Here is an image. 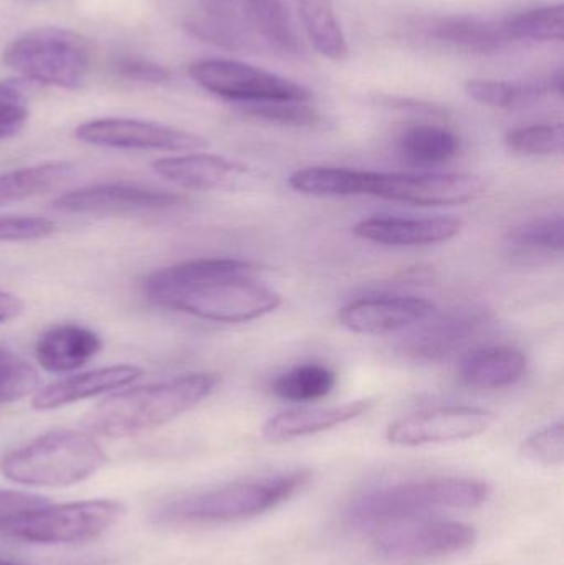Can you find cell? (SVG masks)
<instances>
[{"label": "cell", "mask_w": 564, "mask_h": 565, "mask_svg": "<svg viewBox=\"0 0 564 565\" xmlns=\"http://www.w3.org/2000/svg\"><path fill=\"white\" fill-rule=\"evenodd\" d=\"M125 514L118 501L93 500L56 504L22 514L7 523L0 534L36 544L85 543L103 536Z\"/></svg>", "instance_id": "52a82bcc"}, {"label": "cell", "mask_w": 564, "mask_h": 565, "mask_svg": "<svg viewBox=\"0 0 564 565\" xmlns=\"http://www.w3.org/2000/svg\"><path fill=\"white\" fill-rule=\"evenodd\" d=\"M496 415L479 407H439L397 418L387 427L386 437L400 447H424L469 440L486 434Z\"/></svg>", "instance_id": "7c38bea8"}, {"label": "cell", "mask_w": 564, "mask_h": 565, "mask_svg": "<svg viewBox=\"0 0 564 565\" xmlns=\"http://www.w3.org/2000/svg\"><path fill=\"white\" fill-rule=\"evenodd\" d=\"M76 174L75 164L66 161L43 162L26 166L0 174V207L17 204L26 199L49 194L62 188Z\"/></svg>", "instance_id": "cb8c5ba5"}, {"label": "cell", "mask_w": 564, "mask_h": 565, "mask_svg": "<svg viewBox=\"0 0 564 565\" xmlns=\"http://www.w3.org/2000/svg\"><path fill=\"white\" fill-rule=\"evenodd\" d=\"M486 481L437 477L377 488L361 494L347 511L348 526L373 531L387 524L427 516L434 510H473L489 500Z\"/></svg>", "instance_id": "3957f363"}, {"label": "cell", "mask_w": 564, "mask_h": 565, "mask_svg": "<svg viewBox=\"0 0 564 565\" xmlns=\"http://www.w3.org/2000/svg\"><path fill=\"white\" fill-rule=\"evenodd\" d=\"M373 405L374 402L371 398H363V401L330 405V407L290 408L268 418L267 424L262 428V437L274 444H280V441L320 434L363 417Z\"/></svg>", "instance_id": "ffe728a7"}, {"label": "cell", "mask_w": 564, "mask_h": 565, "mask_svg": "<svg viewBox=\"0 0 564 565\" xmlns=\"http://www.w3.org/2000/svg\"><path fill=\"white\" fill-rule=\"evenodd\" d=\"M462 225L460 218L443 215L426 218L376 217L358 222L353 234L386 247H423L457 237Z\"/></svg>", "instance_id": "ac0fdd59"}, {"label": "cell", "mask_w": 564, "mask_h": 565, "mask_svg": "<svg viewBox=\"0 0 564 565\" xmlns=\"http://www.w3.org/2000/svg\"><path fill=\"white\" fill-rule=\"evenodd\" d=\"M506 146L512 154L522 158L558 156L563 152L564 128L562 122L520 126L507 132Z\"/></svg>", "instance_id": "4dcf8cb0"}, {"label": "cell", "mask_w": 564, "mask_h": 565, "mask_svg": "<svg viewBox=\"0 0 564 565\" xmlns=\"http://www.w3.org/2000/svg\"><path fill=\"white\" fill-rule=\"evenodd\" d=\"M417 40L454 50V52L490 55L512 45L507 36L503 17L476 13H447L414 19L407 25Z\"/></svg>", "instance_id": "4fadbf2b"}, {"label": "cell", "mask_w": 564, "mask_h": 565, "mask_svg": "<svg viewBox=\"0 0 564 565\" xmlns=\"http://www.w3.org/2000/svg\"><path fill=\"white\" fill-rule=\"evenodd\" d=\"M115 68L119 76L131 79V82L155 83V85H159V83L168 82L171 78V72L166 66L159 65L156 62H149V60L138 58V56L119 60Z\"/></svg>", "instance_id": "d590c367"}, {"label": "cell", "mask_w": 564, "mask_h": 565, "mask_svg": "<svg viewBox=\"0 0 564 565\" xmlns=\"http://www.w3.org/2000/svg\"><path fill=\"white\" fill-rule=\"evenodd\" d=\"M215 384L214 375L195 372L118 392L89 411L83 425L99 437H132L181 417L207 398Z\"/></svg>", "instance_id": "7a4b0ae2"}, {"label": "cell", "mask_w": 564, "mask_h": 565, "mask_svg": "<svg viewBox=\"0 0 564 565\" xmlns=\"http://www.w3.org/2000/svg\"><path fill=\"white\" fill-rule=\"evenodd\" d=\"M467 95L480 105L499 109L529 108L550 95H563V73L558 70L549 76L526 82H497V79H470Z\"/></svg>", "instance_id": "603a6c76"}, {"label": "cell", "mask_w": 564, "mask_h": 565, "mask_svg": "<svg viewBox=\"0 0 564 565\" xmlns=\"http://www.w3.org/2000/svg\"><path fill=\"white\" fill-rule=\"evenodd\" d=\"M371 171L344 168H307L294 172L288 184L311 198H354L368 195Z\"/></svg>", "instance_id": "4316f807"}, {"label": "cell", "mask_w": 564, "mask_h": 565, "mask_svg": "<svg viewBox=\"0 0 564 565\" xmlns=\"http://www.w3.org/2000/svg\"><path fill=\"white\" fill-rule=\"evenodd\" d=\"M507 245L513 254L526 257L560 255L564 248L563 217H540L525 222L507 235Z\"/></svg>", "instance_id": "f546056e"}, {"label": "cell", "mask_w": 564, "mask_h": 565, "mask_svg": "<svg viewBox=\"0 0 564 565\" xmlns=\"http://www.w3.org/2000/svg\"><path fill=\"white\" fill-rule=\"evenodd\" d=\"M182 202L181 195L161 189L105 184L66 192L53 201V209L65 214L123 215L169 211Z\"/></svg>", "instance_id": "9a60e30c"}, {"label": "cell", "mask_w": 564, "mask_h": 565, "mask_svg": "<svg viewBox=\"0 0 564 565\" xmlns=\"http://www.w3.org/2000/svg\"><path fill=\"white\" fill-rule=\"evenodd\" d=\"M523 457L535 463L555 467L564 460V424L562 420L533 434L522 447Z\"/></svg>", "instance_id": "836d02e7"}, {"label": "cell", "mask_w": 564, "mask_h": 565, "mask_svg": "<svg viewBox=\"0 0 564 565\" xmlns=\"http://www.w3.org/2000/svg\"><path fill=\"white\" fill-rule=\"evenodd\" d=\"M46 498L36 494L23 493V491L0 490V530L15 518L46 507Z\"/></svg>", "instance_id": "8d00e7d4"}, {"label": "cell", "mask_w": 564, "mask_h": 565, "mask_svg": "<svg viewBox=\"0 0 564 565\" xmlns=\"http://www.w3.org/2000/svg\"><path fill=\"white\" fill-rule=\"evenodd\" d=\"M189 75L212 95L238 105L268 102H311L313 95L304 85L277 73L231 58L198 60Z\"/></svg>", "instance_id": "ba28073f"}, {"label": "cell", "mask_w": 564, "mask_h": 565, "mask_svg": "<svg viewBox=\"0 0 564 565\" xmlns=\"http://www.w3.org/2000/svg\"><path fill=\"white\" fill-rule=\"evenodd\" d=\"M3 63L26 83L76 89L92 63L88 40L62 26H40L17 36L3 50Z\"/></svg>", "instance_id": "8992f818"}, {"label": "cell", "mask_w": 564, "mask_h": 565, "mask_svg": "<svg viewBox=\"0 0 564 565\" xmlns=\"http://www.w3.org/2000/svg\"><path fill=\"white\" fill-rule=\"evenodd\" d=\"M75 136L86 145L129 151L182 152L207 148V141L194 132L132 118L92 119L79 125Z\"/></svg>", "instance_id": "8fae6325"}, {"label": "cell", "mask_w": 564, "mask_h": 565, "mask_svg": "<svg viewBox=\"0 0 564 565\" xmlns=\"http://www.w3.org/2000/svg\"><path fill=\"white\" fill-rule=\"evenodd\" d=\"M39 388V372L13 352L0 349V404L20 401Z\"/></svg>", "instance_id": "d6a6232c"}, {"label": "cell", "mask_w": 564, "mask_h": 565, "mask_svg": "<svg viewBox=\"0 0 564 565\" xmlns=\"http://www.w3.org/2000/svg\"><path fill=\"white\" fill-rule=\"evenodd\" d=\"M487 182L480 175L459 172H416L387 174L371 172L368 195L403 202L417 207H449L477 201L486 194Z\"/></svg>", "instance_id": "30bf717a"}, {"label": "cell", "mask_w": 564, "mask_h": 565, "mask_svg": "<svg viewBox=\"0 0 564 565\" xmlns=\"http://www.w3.org/2000/svg\"><path fill=\"white\" fill-rule=\"evenodd\" d=\"M400 278L403 282H409V285H427V282L436 280V271L429 267L409 268Z\"/></svg>", "instance_id": "ab89813d"}, {"label": "cell", "mask_w": 564, "mask_h": 565, "mask_svg": "<svg viewBox=\"0 0 564 565\" xmlns=\"http://www.w3.org/2000/svg\"><path fill=\"white\" fill-rule=\"evenodd\" d=\"M529 372V359L512 345H486L472 349L460 359L459 375L473 388L509 387L522 381Z\"/></svg>", "instance_id": "7402d4cb"}, {"label": "cell", "mask_w": 564, "mask_h": 565, "mask_svg": "<svg viewBox=\"0 0 564 565\" xmlns=\"http://www.w3.org/2000/svg\"><path fill=\"white\" fill-rule=\"evenodd\" d=\"M377 553L391 559H429L464 553L476 544L477 531L460 521L413 518L373 531Z\"/></svg>", "instance_id": "9c48e42d"}, {"label": "cell", "mask_w": 564, "mask_h": 565, "mask_svg": "<svg viewBox=\"0 0 564 565\" xmlns=\"http://www.w3.org/2000/svg\"><path fill=\"white\" fill-rule=\"evenodd\" d=\"M29 121V106L2 105L0 103V141L13 138Z\"/></svg>", "instance_id": "74e56055"}, {"label": "cell", "mask_w": 564, "mask_h": 565, "mask_svg": "<svg viewBox=\"0 0 564 565\" xmlns=\"http://www.w3.org/2000/svg\"><path fill=\"white\" fill-rule=\"evenodd\" d=\"M242 111L248 118L272 125L290 128H318L323 125L324 116L310 102H268L242 105Z\"/></svg>", "instance_id": "1f68e13d"}, {"label": "cell", "mask_w": 564, "mask_h": 565, "mask_svg": "<svg viewBox=\"0 0 564 565\" xmlns=\"http://www.w3.org/2000/svg\"><path fill=\"white\" fill-rule=\"evenodd\" d=\"M103 341L95 331L79 324H58L46 329L35 342L40 367L52 374L82 369L102 352Z\"/></svg>", "instance_id": "44dd1931"}, {"label": "cell", "mask_w": 564, "mask_h": 565, "mask_svg": "<svg viewBox=\"0 0 564 565\" xmlns=\"http://www.w3.org/2000/svg\"><path fill=\"white\" fill-rule=\"evenodd\" d=\"M297 7L313 49L331 62L347 60L350 46L338 20L334 0H297Z\"/></svg>", "instance_id": "d4e9b609"}, {"label": "cell", "mask_w": 564, "mask_h": 565, "mask_svg": "<svg viewBox=\"0 0 564 565\" xmlns=\"http://www.w3.org/2000/svg\"><path fill=\"white\" fill-rule=\"evenodd\" d=\"M337 385V374L321 364H301L278 375L272 384L277 397L290 402H313L327 397Z\"/></svg>", "instance_id": "f1b7e54d"}, {"label": "cell", "mask_w": 564, "mask_h": 565, "mask_svg": "<svg viewBox=\"0 0 564 565\" xmlns=\"http://www.w3.org/2000/svg\"><path fill=\"white\" fill-rule=\"evenodd\" d=\"M142 369L138 365H109L95 371L82 372L72 377L60 379L33 394L32 407L35 411H55L75 402L98 397L102 394L126 387L138 381Z\"/></svg>", "instance_id": "d6986e66"}, {"label": "cell", "mask_w": 564, "mask_h": 565, "mask_svg": "<svg viewBox=\"0 0 564 565\" xmlns=\"http://www.w3.org/2000/svg\"><path fill=\"white\" fill-rule=\"evenodd\" d=\"M510 43H553L564 40V7H536L503 17Z\"/></svg>", "instance_id": "83f0119b"}, {"label": "cell", "mask_w": 564, "mask_h": 565, "mask_svg": "<svg viewBox=\"0 0 564 565\" xmlns=\"http://www.w3.org/2000/svg\"><path fill=\"white\" fill-rule=\"evenodd\" d=\"M490 322L492 316L487 309L477 306L453 308L437 318L430 319L429 316L417 324L419 328L401 342V349L404 354L419 361H446L479 338Z\"/></svg>", "instance_id": "5bb4252c"}, {"label": "cell", "mask_w": 564, "mask_h": 565, "mask_svg": "<svg viewBox=\"0 0 564 565\" xmlns=\"http://www.w3.org/2000/svg\"><path fill=\"white\" fill-rule=\"evenodd\" d=\"M310 477L308 471H291L235 481L168 504L159 511L158 521L174 526H198L251 520L294 498Z\"/></svg>", "instance_id": "277c9868"}, {"label": "cell", "mask_w": 564, "mask_h": 565, "mask_svg": "<svg viewBox=\"0 0 564 565\" xmlns=\"http://www.w3.org/2000/svg\"><path fill=\"white\" fill-rule=\"evenodd\" d=\"M105 463V451L92 435L53 430L7 454L0 473L23 487L65 488L88 480Z\"/></svg>", "instance_id": "5b68a950"}, {"label": "cell", "mask_w": 564, "mask_h": 565, "mask_svg": "<svg viewBox=\"0 0 564 565\" xmlns=\"http://www.w3.org/2000/svg\"><path fill=\"white\" fill-rule=\"evenodd\" d=\"M55 231L56 224L50 218L0 215V242L42 241Z\"/></svg>", "instance_id": "e575fe53"}, {"label": "cell", "mask_w": 564, "mask_h": 565, "mask_svg": "<svg viewBox=\"0 0 564 565\" xmlns=\"http://www.w3.org/2000/svg\"><path fill=\"white\" fill-rule=\"evenodd\" d=\"M23 301L19 296L9 291H0V324L19 318L23 312Z\"/></svg>", "instance_id": "f35d334b"}, {"label": "cell", "mask_w": 564, "mask_h": 565, "mask_svg": "<svg viewBox=\"0 0 564 565\" xmlns=\"http://www.w3.org/2000/svg\"><path fill=\"white\" fill-rule=\"evenodd\" d=\"M0 565H20V564H13V563H7V561H0Z\"/></svg>", "instance_id": "60d3db41"}, {"label": "cell", "mask_w": 564, "mask_h": 565, "mask_svg": "<svg viewBox=\"0 0 564 565\" xmlns=\"http://www.w3.org/2000/svg\"><path fill=\"white\" fill-rule=\"evenodd\" d=\"M152 168L175 185L195 191H241L254 179L247 166L204 152L158 159Z\"/></svg>", "instance_id": "e0dca14e"}, {"label": "cell", "mask_w": 564, "mask_h": 565, "mask_svg": "<svg viewBox=\"0 0 564 565\" xmlns=\"http://www.w3.org/2000/svg\"><path fill=\"white\" fill-rule=\"evenodd\" d=\"M436 305L413 296H368L344 306L341 324L358 334H393L406 331L434 315Z\"/></svg>", "instance_id": "2e32d148"}, {"label": "cell", "mask_w": 564, "mask_h": 565, "mask_svg": "<svg viewBox=\"0 0 564 565\" xmlns=\"http://www.w3.org/2000/svg\"><path fill=\"white\" fill-rule=\"evenodd\" d=\"M257 271V265L241 258H199L155 271L142 291L159 308L238 324L270 315L284 302L275 289L255 280Z\"/></svg>", "instance_id": "6da1fadb"}, {"label": "cell", "mask_w": 564, "mask_h": 565, "mask_svg": "<svg viewBox=\"0 0 564 565\" xmlns=\"http://www.w3.org/2000/svg\"><path fill=\"white\" fill-rule=\"evenodd\" d=\"M241 2L247 3V2H255V0H241Z\"/></svg>", "instance_id": "b9f144b4"}, {"label": "cell", "mask_w": 564, "mask_h": 565, "mask_svg": "<svg viewBox=\"0 0 564 565\" xmlns=\"http://www.w3.org/2000/svg\"><path fill=\"white\" fill-rule=\"evenodd\" d=\"M397 149L411 164L430 168L456 158L460 151V138L444 126L414 125L404 129L397 139Z\"/></svg>", "instance_id": "484cf974"}]
</instances>
